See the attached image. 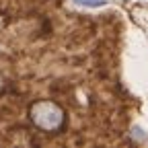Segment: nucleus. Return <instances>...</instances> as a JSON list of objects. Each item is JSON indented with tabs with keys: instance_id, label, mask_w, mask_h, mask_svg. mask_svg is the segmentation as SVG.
<instances>
[{
	"instance_id": "nucleus-1",
	"label": "nucleus",
	"mask_w": 148,
	"mask_h": 148,
	"mask_svg": "<svg viewBox=\"0 0 148 148\" xmlns=\"http://www.w3.org/2000/svg\"><path fill=\"white\" fill-rule=\"evenodd\" d=\"M27 117L37 132L49 136L60 134L68 121L66 109L53 99H35L33 103H29Z\"/></svg>"
},
{
	"instance_id": "nucleus-2",
	"label": "nucleus",
	"mask_w": 148,
	"mask_h": 148,
	"mask_svg": "<svg viewBox=\"0 0 148 148\" xmlns=\"http://www.w3.org/2000/svg\"><path fill=\"white\" fill-rule=\"evenodd\" d=\"M78 6H90V8H97V6H103L107 0H74Z\"/></svg>"
},
{
	"instance_id": "nucleus-3",
	"label": "nucleus",
	"mask_w": 148,
	"mask_h": 148,
	"mask_svg": "<svg viewBox=\"0 0 148 148\" xmlns=\"http://www.w3.org/2000/svg\"><path fill=\"white\" fill-rule=\"evenodd\" d=\"M6 88H8V78H6V74L0 70V95H4Z\"/></svg>"
}]
</instances>
